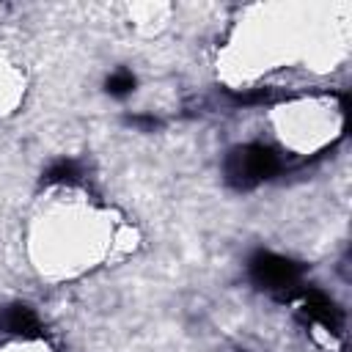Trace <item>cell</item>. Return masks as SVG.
I'll use <instances>...</instances> for the list:
<instances>
[{"instance_id":"cell-1","label":"cell","mask_w":352,"mask_h":352,"mask_svg":"<svg viewBox=\"0 0 352 352\" xmlns=\"http://www.w3.org/2000/svg\"><path fill=\"white\" fill-rule=\"evenodd\" d=\"M278 170V157L272 148L267 146H258V143H250V146H242L236 151L228 154V162H226V173L234 184H256L261 179H270L272 173Z\"/></svg>"},{"instance_id":"cell-2","label":"cell","mask_w":352,"mask_h":352,"mask_svg":"<svg viewBox=\"0 0 352 352\" xmlns=\"http://www.w3.org/2000/svg\"><path fill=\"white\" fill-rule=\"evenodd\" d=\"M250 275L264 289H283L297 280V264L275 253H258L250 258Z\"/></svg>"},{"instance_id":"cell-3","label":"cell","mask_w":352,"mask_h":352,"mask_svg":"<svg viewBox=\"0 0 352 352\" xmlns=\"http://www.w3.org/2000/svg\"><path fill=\"white\" fill-rule=\"evenodd\" d=\"M0 330L16 336H33L38 330V319L28 305H8L0 311Z\"/></svg>"},{"instance_id":"cell-4","label":"cell","mask_w":352,"mask_h":352,"mask_svg":"<svg viewBox=\"0 0 352 352\" xmlns=\"http://www.w3.org/2000/svg\"><path fill=\"white\" fill-rule=\"evenodd\" d=\"M132 88H135V77H132L129 72H116V74H110V80H107V91L116 94V96H124V94H129Z\"/></svg>"},{"instance_id":"cell-5","label":"cell","mask_w":352,"mask_h":352,"mask_svg":"<svg viewBox=\"0 0 352 352\" xmlns=\"http://www.w3.org/2000/svg\"><path fill=\"white\" fill-rule=\"evenodd\" d=\"M74 173H77V168H74V162H66V160H60V162H55L44 176H47V182H66V179H74Z\"/></svg>"}]
</instances>
